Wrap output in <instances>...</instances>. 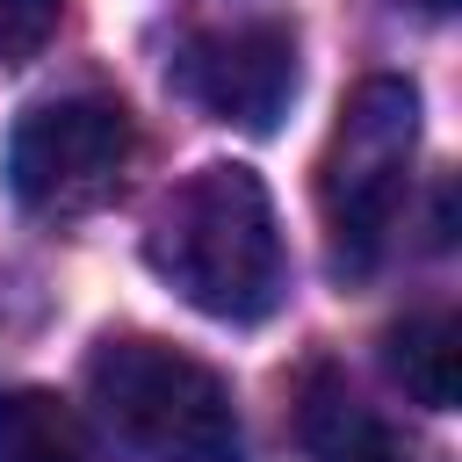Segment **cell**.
I'll use <instances>...</instances> for the list:
<instances>
[{
    "mask_svg": "<svg viewBox=\"0 0 462 462\" xmlns=\"http://www.w3.org/2000/svg\"><path fill=\"white\" fill-rule=\"evenodd\" d=\"M152 274L224 325H260L289 296V253L274 224V195L253 166H195L144 231Z\"/></svg>",
    "mask_w": 462,
    "mask_h": 462,
    "instance_id": "6da1fadb",
    "label": "cell"
},
{
    "mask_svg": "<svg viewBox=\"0 0 462 462\" xmlns=\"http://www.w3.org/2000/svg\"><path fill=\"white\" fill-rule=\"evenodd\" d=\"M87 397L108 433H123L144 462H238V404L231 383L173 339L116 332L87 354Z\"/></svg>",
    "mask_w": 462,
    "mask_h": 462,
    "instance_id": "7a4b0ae2",
    "label": "cell"
},
{
    "mask_svg": "<svg viewBox=\"0 0 462 462\" xmlns=\"http://www.w3.org/2000/svg\"><path fill=\"white\" fill-rule=\"evenodd\" d=\"M411 152H419V87L397 72H368L332 123L325 166H318V209L332 231V260L346 274H368L383 238L404 217L411 188Z\"/></svg>",
    "mask_w": 462,
    "mask_h": 462,
    "instance_id": "3957f363",
    "label": "cell"
},
{
    "mask_svg": "<svg viewBox=\"0 0 462 462\" xmlns=\"http://www.w3.org/2000/svg\"><path fill=\"white\" fill-rule=\"evenodd\" d=\"M130 159H137V130H130L123 101H108V94L36 101L7 137V195L29 217L72 224V217H94L101 202H116Z\"/></svg>",
    "mask_w": 462,
    "mask_h": 462,
    "instance_id": "277c9868",
    "label": "cell"
},
{
    "mask_svg": "<svg viewBox=\"0 0 462 462\" xmlns=\"http://www.w3.org/2000/svg\"><path fill=\"white\" fill-rule=\"evenodd\" d=\"M173 87L231 123V130H253L267 137L289 101H296V36L282 22H238V29H202L180 58H173Z\"/></svg>",
    "mask_w": 462,
    "mask_h": 462,
    "instance_id": "5b68a950",
    "label": "cell"
},
{
    "mask_svg": "<svg viewBox=\"0 0 462 462\" xmlns=\"http://www.w3.org/2000/svg\"><path fill=\"white\" fill-rule=\"evenodd\" d=\"M296 440L310 462H404L390 419L332 361H310L296 383Z\"/></svg>",
    "mask_w": 462,
    "mask_h": 462,
    "instance_id": "8992f818",
    "label": "cell"
},
{
    "mask_svg": "<svg viewBox=\"0 0 462 462\" xmlns=\"http://www.w3.org/2000/svg\"><path fill=\"white\" fill-rule=\"evenodd\" d=\"M0 462H116L79 404L58 390H0Z\"/></svg>",
    "mask_w": 462,
    "mask_h": 462,
    "instance_id": "52a82bcc",
    "label": "cell"
},
{
    "mask_svg": "<svg viewBox=\"0 0 462 462\" xmlns=\"http://www.w3.org/2000/svg\"><path fill=\"white\" fill-rule=\"evenodd\" d=\"M383 361H390V375L404 383L411 404L455 411V397H462V325H455L448 310H411V318H397V325L383 332Z\"/></svg>",
    "mask_w": 462,
    "mask_h": 462,
    "instance_id": "ba28073f",
    "label": "cell"
},
{
    "mask_svg": "<svg viewBox=\"0 0 462 462\" xmlns=\"http://www.w3.org/2000/svg\"><path fill=\"white\" fill-rule=\"evenodd\" d=\"M65 0H0V65H29L58 36Z\"/></svg>",
    "mask_w": 462,
    "mask_h": 462,
    "instance_id": "9c48e42d",
    "label": "cell"
},
{
    "mask_svg": "<svg viewBox=\"0 0 462 462\" xmlns=\"http://www.w3.org/2000/svg\"><path fill=\"white\" fill-rule=\"evenodd\" d=\"M411 7H426V14H448V7H455V0H411Z\"/></svg>",
    "mask_w": 462,
    "mask_h": 462,
    "instance_id": "30bf717a",
    "label": "cell"
}]
</instances>
